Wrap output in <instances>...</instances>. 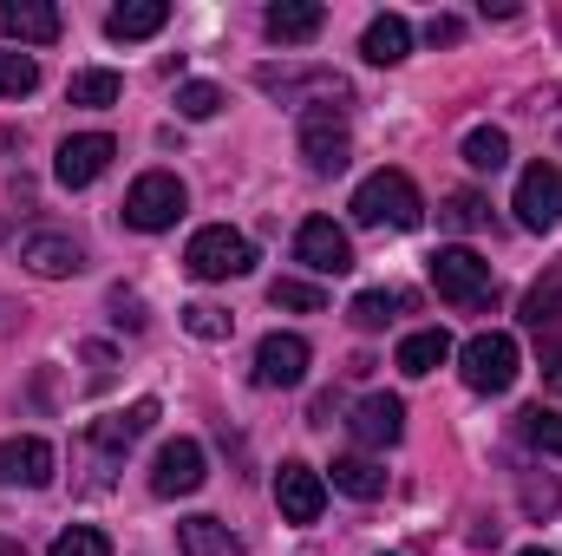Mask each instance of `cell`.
I'll list each match as a JSON object with an SVG mask.
<instances>
[{
  "instance_id": "33",
  "label": "cell",
  "mask_w": 562,
  "mask_h": 556,
  "mask_svg": "<svg viewBox=\"0 0 562 556\" xmlns=\"http://www.w3.org/2000/svg\"><path fill=\"white\" fill-rule=\"evenodd\" d=\"M524 438H530V445H537V452H557L562 458V413L557 407H524Z\"/></svg>"
},
{
  "instance_id": "35",
  "label": "cell",
  "mask_w": 562,
  "mask_h": 556,
  "mask_svg": "<svg viewBox=\"0 0 562 556\" xmlns=\"http://www.w3.org/2000/svg\"><path fill=\"white\" fill-rule=\"evenodd\" d=\"M53 556H112V544H105V531L72 524V531H59V537H53Z\"/></svg>"
},
{
  "instance_id": "16",
  "label": "cell",
  "mask_w": 562,
  "mask_h": 556,
  "mask_svg": "<svg viewBox=\"0 0 562 556\" xmlns=\"http://www.w3.org/2000/svg\"><path fill=\"white\" fill-rule=\"evenodd\" d=\"M13 485H26V491L53 485V445L46 438H7L0 445V491H13Z\"/></svg>"
},
{
  "instance_id": "12",
  "label": "cell",
  "mask_w": 562,
  "mask_h": 556,
  "mask_svg": "<svg viewBox=\"0 0 562 556\" xmlns=\"http://www.w3.org/2000/svg\"><path fill=\"white\" fill-rule=\"evenodd\" d=\"M203 478H210V465H203L196 438H170L157 452V465H150V491L157 498H190V491H203Z\"/></svg>"
},
{
  "instance_id": "36",
  "label": "cell",
  "mask_w": 562,
  "mask_h": 556,
  "mask_svg": "<svg viewBox=\"0 0 562 556\" xmlns=\"http://www.w3.org/2000/svg\"><path fill=\"white\" fill-rule=\"evenodd\" d=\"M112 321H119V327H132V334H144V321H150V314H144V301H138V294L112 288Z\"/></svg>"
},
{
  "instance_id": "2",
  "label": "cell",
  "mask_w": 562,
  "mask_h": 556,
  "mask_svg": "<svg viewBox=\"0 0 562 556\" xmlns=\"http://www.w3.org/2000/svg\"><path fill=\"white\" fill-rule=\"evenodd\" d=\"M183 269H190L196 281H236V276L256 269V243H249L243 230H229V223H210V230L190 236Z\"/></svg>"
},
{
  "instance_id": "19",
  "label": "cell",
  "mask_w": 562,
  "mask_h": 556,
  "mask_svg": "<svg viewBox=\"0 0 562 556\" xmlns=\"http://www.w3.org/2000/svg\"><path fill=\"white\" fill-rule=\"evenodd\" d=\"M150 425H157V400H132L125 413H112V419L92 425V445H99V452H132Z\"/></svg>"
},
{
  "instance_id": "31",
  "label": "cell",
  "mask_w": 562,
  "mask_h": 556,
  "mask_svg": "<svg viewBox=\"0 0 562 556\" xmlns=\"http://www.w3.org/2000/svg\"><path fill=\"white\" fill-rule=\"evenodd\" d=\"M269 301H276V308H288V314H321V308H327V294H321L314 281H294V276L269 281Z\"/></svg>"
},
{
  "instance_id": "15",
  "label": "cell",
  "mask_w": 562,
  "mask_h": 556,
  "mask_svg": "<svg viewBox=\"0 0 562 556\" xmlns=\"http://www.w3.org/2000/svg\"><path fill=\"white\" fill-rule=\"evenodd\" d=\"M20 263H26L33 276H46V281H66V276L86 269V249H79L72 236H59V230H33V236L20 243Z\"/></svg>"
},
{
  "instance_id": "3",
  "label": "cell",
  "mask_w": 562,
  "mask_h": 556,
  "mask_svg": "<svg viewBox=\"0 0 562 556\" xmlns=\"http://www.w3.org/2000/svg\"><path fill=\"white\" fill-rule=\"evenodd\" d=\"M517 367H524V354H517L510 334H471L458 347V374H464L471 393H510L517 387Z\"/></svg>"
},
{
  "instance_id": "11",
  "label": "cell",
  "mask_w": 562,
  "mask_h": 556,
  "mask_svg": "<svg viewBox=\"0 0 562 556\" xmlns=\"http://www.w3.org/2000/svg\"><path fill=\"white\" fill-rule=\"evenodd\" d=\"M276 504H281L288 524H321V511H327V478H321L314 465L288 458L276 471Z\"/></svg>"
},
{
  "instance_id": "38",
  "label": "cell",
  "mask_w": 562,
  "mask_h": 556,
  "mask_svg": "<svg viewBox=\"0 0 562 556\" xmlns=\"http://www.w3.org/2000/svg\"><path fill=\"white\" fill-rule=\"evenodd\" d=\"M524 504L550 518V511H557V485H550V478H543V485H524Z\"/></svg>"
},
{
  "instance_id": "18",
  "label": "cell",
  "mask_w": 562,
  "mask_h": 556,
  "mask_svg": "<svg viewBox=\"0 0 562 556\" xmlns=\"http://www.w3.org/2000/svg\"><path fill=\"white\" fill-rule=\"evenodd\" d=\"M262 26H269V40H281V46H307L327 26V7H314V0H276L262 13Z\"/></svg>"
},
{
  "instance_id": "14",
  "label": "cell",
  "mask_w": 562,
  "mask_h": 556,
  "mask_svg": "<svg viewBox=\"0 0 562 556\" xmlns=\"http://www.w3.org/2000/svg\"><path fill=\"white\" fill-rule=\"evenodd\" d=\"M353 438L360 445H373V452H386V445H400L406 438V400H393V393H367L360 407H353Z\"/></svg>"
},
{
  "instance_id": "1",
  "label": "cell",
  "mask_w": 562,
  "mask_h": 556,
  "mask_svg": "<svg viewBox=\"0 0 562 556\" xmlns=\"http://www.w3.org/2000/svg\"><path fill=\"white\" fill-rule=\"evenodd\" d=\"M347 210H353L360 230H419L425 223V197L406 170H373V177L353 190Z\"/></svg>"
},
{
  "instance_id": "17",
  "label": "cell",
  "mask_w": 562,
  "mask_h": 556,
  "mask_svg": "<svg viewBox=\"0 0 562 556\" xmlns=\"http://www.w3.org/2000/svg\"><path fill=\"white\" fill-rule=\"evenodd\" d=\"M0 40L53 46L59 40V7H46V0H0Z\"/></svg>"
},
{
  "instance_id": "29",
  "label": "cell",
  "mask_w": 562,
  "mask_h": 556,
  "mask_svg": "<svg viewBox=\"0 0 562 556\" xmlns=\"http://www.w3.org/2000/svg\"><path fill=\"white\" fill-rule=\"evenodd\" d=\"M562 321V276H550V281H537L530 294H524V327H557Z\"/></svg>"
},
{
  "instance_id": "34",
  "label": "cell",
  "mask_w": 562,
  "mask_h": 556,
  "mask_svg": "<svg viewBox=\"0 0 562 556\" xmlns=\"http://www.w3.org/2000/svg\"><path fill=\"white\" fill-rule=\"evenodd\" d=\"M177 112H183V119H216V112H223V86H210V79L177 86Z\"/></svg>"
},
{
  "instance_id": "32",
  "label": "cell",
  "mask_w": 562,
  "mask_h": 556,
  "mask_svg": "<svg viewBox=\"0 0 562 556\" xmlns=\"http://www.w3.org/2000/svg\"><path fill=\"white\" fill-rule=\"evenodd\" d=\"M40 86V59L33 53H0V99H26Z\"/></svg>"
},
{
  "instance_id": "28",
  "label": "cell",
  "mask_w": 562,
  "mask_h": 556,
  "mask_svg": "<svg viewBox=\"0 0 562 556\" xmlns=\"http://www.w3.org/2000/svg\"><path fill=\"white\" fill-rule=\"evenodd\" d=\"M438 223H445V230H458V236H464V230H484V223H491V203H484L477 190H451V197H445V210H438Z\"/></svg>"
},
{
  "instance_id": "26",
  "label": "cell",
  "mask_w": 562,
  "mask_h": 556,
  "mask_svg": "<svg viewBox=\"0 0 562 556\" xmlns=\"http://www.w3.org/2000/svg\"><path fill=\"white\" fill-rule=\"evenodd\" d=\"M406 308V294L400 288H367V294H353V308H347V321L360 327V334H380L393 314Z\"/></svg>"
},
{
  "instance_id": "5",
  "label": "cell",
  "mask_w": 562,
  "mask_h": 556,
  "mask_svg": "<svg viewBox=\"0 0 562 556\" xmlns=\"http://www.w3.org/2000/svg\"><path fill=\"white\" fill-rule=\"evenodd\" d=\"M183 203H190V190H183L177 170H144L138 184L125 190V223L144 230V236H157V230H170L183 216Z\"/></svg>"
},
{
  "instance_id": "30",
  "label": "cell",
  "mask_w": 562,
  "mask_h": 556,
  "mask_svg": "<svg viewBox=\"0 0 562 556\" xmlns=\"http://www.w3.org/2000/svg\"><path fill=\"white\" fill-rule=\"evenodd\" d=\"M183 327H190L196 341H229V334H236V314H223L216 301H190V308H183Z\"/></svg>"
},
{
  "instance_id": "27",
  "label": "cell",
  "mask_w": 562,
  "mask_h": 556,
  "mask_svg": "<svg viewBox=\"0 0 562 556\" xmlns=\"http://www.w3.org/2000/svg\"><path fill=\"white\" fill-rule=\"evenodd\" d=\"M464 164H471V170H484V177H497V170L510 164V138H504L497 125H477V132H464Z\"/></svg>"
},
{
  "instance_id": "10",
  "label": "cell",
  "mask_w": 562,
  "mask_h": 556,
  "mask_svg": "<svg viewBox=\"0 0 562 556\" xmlns=\"http://www.w3.org/2000/svg\"><path fill=\"white\" fill-rule=\"evenodd\" d=\"M517 223L524 230H557L562 223V170L557 164H530L524 177H517Z\"/></svg>"
},
{
  "instance_id": "8",
  "label": "cell",
  "mask_w": 562,
  "mask_h": 556,
  "mask_svg": "<svg viewBox=\"0 0 562 556\" xmlns=\"http://www.w3.org/2000/svg\"><path fill=\"white\" fill-rule=\"evenodd\" d=\"M256 86L281 99V105H301V99H314V105H327V99H347V79L340 73H307V66H256Z\"/></svg>"
},
{
  "instance_id": "37",
  "label": "cell",
  "mask_w": 562,
  "mask_h": 556,
  "mask_svg": "<svg viewBox=\"0 0 562 556\" xmlns=\"http://www.w3.org/2000/svg\"><path fill=\"white\" fill-rule=\"evenodd\" d=\"M425 40H431V46H458V40H464V20H451V13H431V20H425Z\"/></svg>"
},
{
  "instance_id": "7",
  "label": "cell",
  "mask_w": 562,
  "mask_h": 556,
  "mask_svg": "<svg viewBox=\"0 0 562 556\" xmlns=\"http://www.w3.org/2000/svg\"><path fill=\"white\" fill-rule=\"evenodd\" d=\"M294 263L314 269V276H347L353 269V243H347V230L334 216H307L294 230Z\"/></svg>"
},
{
  "instance_id": "40",
  "label": "cell",
  "mask_w": 562,
  "mask_h": 556,
  "mask_svg": "<svg viewBox=\"0 0 562 556\" xmlns=\"http://www.w3.org/2000/svg\"><path fill=\"white\" fill-rule=\"evenodd\" d=\"M517 556H550V551H517Z\"/></svg>"
},
{
  "instance_id": "25",
  "label": "cell",
  "mask_w": 562,
  "mask_h": 556,
  "mask_svg": "<svg viewBox=\"0 0 562 556\" xmlns=\"http://www.w3.org/2000/svg\"><path fill=\"white\" fill-rule=\"evenodd\" d=\"M119 92H125V79H119L112 66H92V73H72V86H66V99H72V105H92V112H105V105H119Z\"/></svg>"
},
{
  "instance_id": "13",
  "label": "cell",
  "mask_w": 562,
  "mask_h": 556,
  "mask_svg": "<svg viewBox=\"0 0 562 556\" xmlns=\"http://www.w3.org/2000/svg\"><path fill=\"white\" fill-rule=\"evenodd\" d=\"M307 380V341L301 334H262V347H256V387H301Z\"/></svg>"
},
{
  "instance_id": "22",
  "label": "cell",
  "mask_w": 562,
  "mask_h": 556,
  "mask_svg": "<svg viewBox=\"0 0 562 556\" xmlns=\"http://www.w3.org/2000/svg\"><path fill=\"white\" fill-rule=\"evenodd\" d=\"M360 53H367L373 66H400V59L413 53V26H406L400 13H380V20L360 33Z\"/></svg>"
},
{
  "instance_id": "23",
  "label": "cell",
  "mask_w": 562,
  "mask_h": 556,
  "mask_svg": "<svg viewBox=\"0 0 562 556\" xmlns=\"http://www.w3.org/2000/svg\"><path fill=\"white\" fill-rule=\"evenodd\" d=\"M164 20H170L164 0H125V7L105 13V33L112 40H150V33H164Z\"/></svg>"
},
{
  "instance_id": "4",
  "label": "cell",
  "mask_w": 562,
  "mask_h": 556,
  "mask_svg": "<svg viewBox=\"0 0 562 556\" xmlns=\"http://www.w3.org/2000/svg\"><path fill=\"white\" fill-rule=\"evenodd\" d=\"M431 288L445 301H458V308H484L497 294V276H491V263L477 249L451 243V249H431Z\"/></svg>"
},
{
  "instance_id": "39",
  "label": "cell",
  "mask_w": 562,
  "mask_h": 556,
  "mask_svg": "<svg viewBox=\"0 0 562 556\" xmlns=\"http://www.w3.org/2000/svg\"><path fill=\"white\" fill-rule=\"evenodd\" d=\"M20 314H26L20 301H0V334H7V327H20Z\"/></svg>"
},
{
  "instance_id": "9",
  "label": "cell",
  "mask_w": 562,
  "mask_h": 556,
  "mask_svg": "<svg viewBox=\"0 0 562 556\" xmlns=\"http://www.w3.org/2000/svg\"><path fill=\"white\" fill-rule=\"evenodd\" d=\"M112 157H119V138H105V132H79V138L59 144L53 177H59L66 190H86V184H99V177L112 170Z\"/></svg>"
},
{
  "instance_id": "20",
  "label": "cell",
  "mask_w": 562,
  "mask_h": 556,
  "mask_svg": "<svg viewBox=\"0 0 562 556\" xmlns=\"http://www.w3.org/2000/svg\"><path fill=\"white\" fill-rule=\"evenodd\" d=\"M177 551L183 556H249L243 537H236L223 518H183V524H177Z\"/></svg>"
},
{
  "instance_id": "24",
  "label": "cell",
  "mask_w": 562,
  "mask_h": 556,
  "mask_svg": "<svg viewBox=\"0 0 562 556\" xmlns=\"http://www.w3.org/2000/svg\"><path fill=\"white\" fill-rule=\"evenodd\" d=\"M327 471H334V491H347V498H360V504H373V498L386 491V465H373V458H360V452H353V458H334Z\"/></svg>"
},
{
  "instance_id": "21",
  "label": "cell",
  "mask_w": 562,
  "mask_h": 556,
  "mask_svg": "<svg viewBox=\"0 0 562 556\" xmlns=\"http://www.w3.org/2000/svg\"><path fill=\"white\" fill-rule=\"evenodd\" d=\"M400 374H413V380H425V374H438L445 360H451V334L445 327H419V334H406L400 341Z\"/></svg>"
},
{
  "instance_id": "6",
  "label": "cell",
  "mask_w": 562,
  "mask_h": 556,
  "mask_svg": "<svg viewBox=\"0 0 562 556\" xmlns=\"http://www.w3.org/2000/svg\"><path fill=\"white\" fill-rule=\"evenodd\" d=\"M301 157H307V170H314V177H334V170H347L353 138H347V119H340V105H307V112H301Z\"/></svg>"
}]
</instances>
